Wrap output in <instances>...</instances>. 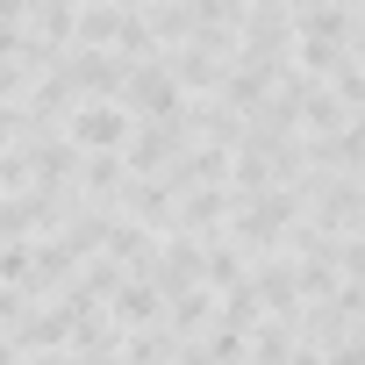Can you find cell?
<instances>
[{
	"instance_id": "obj_1",
	"label": "cell",
	"mask_w": 365,
	"mask_h": 365,
	"mask_svg": "<svg viewBox=\"0 0 365 365\" xmlns=\"http://www.w3.org/2000/svg\"><path fill=\"white\" fill-rule=\"evenodd\" d=\"M79 136H86V143H115V115H86Z\"/></svg>"
}]
</instances>
